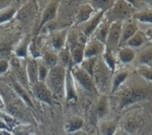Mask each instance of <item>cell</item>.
Instances as JSON below:
<instances>
[{
  "instance_id": "d590c367",
  "label": "cell",
  "mask_w": 152,
  "mask_h": 135,
  "mask_svg": "<svg viewBox=\"0 0 152 135\" xmlns=\"http://www.w3.org/2000/svg\"><path fill=\"white\" fill-rule=\"evenodd\" d=\"M11 132L13 133V135H31L30 128L25 125H20V124L15 126Z\"/></svg>"
},
{
  "instance_id": "ba28073f",
  "label": "cell",
  "mask_w": 152,
  "mask_h": 135,
  "mask_svg": "<svg viewBox=\"0 0 152 135\" xmlns=\"http://www.w3.org/2000/svg\"><path fill=\"white\" fill-rule=\"evenodd\" d=\"M105 14H106V12H104V11L96 12L87 22L79 25L80 31L84 35V37L86 39L91 38L93 35L94 31H96V29L98 28L99 23L102 22V20L105 16Z\"/></svg>"
},
{
  "instance_id": "f35d334b",
  "label": "cell",
  "mask_w": 152,
  "mask_h": 135,
  "mask_svg": "<svg viewBox=\"0 0 152 135\" xmlns=\"http://www.w3.org/2000/svg\"><path fill=\"white\" fill-rule=\"evenodd\" d=\"M114 135H128V132L126 131H124V129H119L118 128Z\"/></svg>"
},
{
  "instance_id": "30bf717a",
  "label": "cell",
  "mask_w": 152,
  "mask_h": 135,
  "mask_svg": "<svg viewBox=\"0 0 152 135\" xmlns=\"http://www.w3.org/2000/svg\"><path fill=\"white\" fill-rule=\"evenodd\" d=\"M69 29L70 28H63L51 32L49 36V43L53 48V51L59 52L66 46V39Z\"/></svg>"
},
{
  "instance_id": "f546056e",
  "label": "cell",
  "mask_w": 152,
  "mask_h": 135,
  "mask_svg": "<svg viewBox=\"0 0 152 135\" xmlns=\"http://www.w3.org/2000/svg\"><path fill=\"white\" fill-rule=\"evenodd\" d=\"M132 19L144 23H152V9H146L135 13L132 15Z\"/></svg>"
},
{
  "instance_id": "e575fe53",
  "label": "cell",
  "mask_w": 152,
  "mask_h": 135,
  "mask_svg": "<svg viewBox=\"0 0 152 135\" xmlns=\"http://www.w3.org/2000/svg\"><path fill=\"white\" fill-rule=\"evenodd\" d=\"M49 68L46 66L42 62H39V67H38V76H39V82H44L48 74Z\"/></svg>"
},
{
  "instance_id": "7402d4cb",
  "label": "cell",
  "mask_w": 152,
  "mask_h": 135,
  "mask_svg": "<svg viewBox=\"0 0 152 135\" xmlns=\"http://www.w3.org/2000/svg\"><path fill=\"white\" fill-rule=\"evenodd\" d=\"M41 57H42V61L41 62L46 66H48L49 69L58 64V55H57V53H56L53 50L46 49L43 52V54H41Z\"/></svg>"
},
{
  "instance_id": "ac0fdd59",
  "label": "cell",
  "mask_w": 152,
  "mask_h": 135,
  "mask_svg": "<svg viewBox=\"0 0 152 135\" xmlns=\"http://www.w3.org/2000/svg\"><path fill=\"white\" fill-rule=\"evenodd\" d=\"M119 123L116 120H106L99 123V131L100 135H114L118 129Z\"/></svg>"
},
{
  "instance_id": "5bb4252c",
  "label": "cell",
  "mask_w": 152,
  "mask_h": 135,
  "mask_svg": "<svg viewBox=\"0 0 152 135\" xmlns=\"http://www.w3.org/2000/svg\"><path fill=\"white\" fill-rule=\"evenodd\" d=\"M64 97L66 101H75L78 99V94L76 90L75 82L72 78L70 69H67L66 78H65V86H64Z\"/></svg>"
},
{
  "instance_id": "5b68a950",
  "label": "cell",
  "mask_w": 152,
  "mask_h": 135,
  "mask_svg": "<svg viewBox=\"0 0 152 135\" xmlns=\"http://www.w3.org/2000/svg\"><path fill=\"white\" fill-rule=\"evenodd\" d=\"M69 69L71 71V74L72 75L75 83L79 84L85 91L89 93L94 94L98 92L92 77L89 74H87L84 70H83L80 67V65H72Z\"/></svg>"
},
{
  "instance_id": "836d02e7",
  "label": "cell",
  "mask_w": 152,
  "mask_h": 135,
  "mask_svg": "<svg viewBox=\"0 0 152 135\" xmlns=\"http://www.w3.org/2000/svg\"><path fill=\"white\" fill-rule=\"evenodd\" d=\"M32 8H33V6H29L28 7H25L24 9L23 8L22 10L17 12L18 15L15 16L21 21H27V19H30L31 15L34 12V10Z\"/></svg>"
},
{
  "instance_id": "2e32d148",
  "label": "cell",
  "mask_w": 152,
  "mask_h": 135,
  "mask_svg": "<svg viewBox=\"0 0 152 135\" xmlns=\"http://www.w3.org/2000/svg\"><path fill=\"white\" fill-rule=\"evenodd\" d=\"M115 74L112 77L111 81V93H115L127 80L130 75V72L128 70H121L114 73Z\"/></svg>"
},
{
  "instance_id": "83f0119b",
  "label": "cell",
  "mask_w": 152,
  "mask_h": 135,
  "mask_svg": "<svg viewBox=\"0 0 152 135\" xmlns=\"http://www.w3.org/2000/svg\"><path fill=\"white\" fill-rule=\"evenodd\" d=\"M17 10L15 7H6L0 9V24H3L12 20L16 15Z\"/></svg>"
},
{
  "instance_id": "8992f818",
  "label": "cell",
  "mask_w": 152,
  "mask_h": 135,
  "mask_svg": "<svg viewBox=\"0 0 152 135\" xmlns=\"http://www.w3.org/2000/svg\"><path fill=\"white\" fill-rule=\"evenodd\" d=\"M60 2L56 1V0H53V1H49L43 10L41 16H40V22L39 24V27L37 29V34L42 31V29L48 25L49 23L54 21L57 15L58 8H59Z\"/></svg>"
},
{
  "instance_id": "7c38bea8",
  "label": "cell",
  "mask_w": 152,
  "mask_h": 135,
  "mask_svg": "<svg viewBox=\"0 0 152 135\" xmlns=\"http://www.w3.org/2000/svg\"><path fill=\"white\" fill-rule=\"evenodd\" d=\"M138 26L135 20H129L126 23H123L122 31H121V39L119 42V47H123L125 43L138 31Z\"/></svg>"
},
{
  "instance_id": "8d00e7d4",
  "label": "cell",
  "mask_w": 152,
  "mask_h": 135,
  "mask_svg": "<svg viewBox=\"0 0 152 135\" xmlns=\"http://www.w3.org/2000/svg\"><path fill=\"white\" fill-rule=\"evenodd\" d=\"M10 67V63L6 59H0V76L5 74Z\"/></svg>"
},
{
  "instance_id": "3957f363",
  "label": "cell",
  "mask_w": 152,
  "mask_h": 135,
  "mask_svg": "<svg viewBox=\"0 0 152 135\" xmlns=\"http://www.w3.org/2000/svg\"><path fill=\"white\" fill-rule=\"evenodd\" d=\"M111 74L112 72L105 64L102 58L99 57L94 68L92 79L98 92L102 93V95H106L107 91L111 90Z\"/></svg>"
},
{
  "instance_id": "d6a6232c",
  "label": "cell",
  "mask_w": 152,
  "mask_h": 135,
  "mask_svg": "<svg viewBox=\"0 0 152 135\" xmlns=\"http://www.w3.org/2000/svg\"><path fill=\"white\" fill-rule=\"evenodd\" d=\"M137 73L148 82H152V68L148 65H140L137 68Z\"/></svg>"
},
{
  "instance_id": "4fadbf2b",
  "label": "cell",
  "mask_w": 152,
  "mask_h": 135,
  "mask_svg": "<svg viewBox=\"0 0 152 135\" xmlns=\"http://www.w3.org/2000/svg\"><path fill=\"white\" fill-rule=\"evenodd\" d=\"M38 67H39V61L35 58H30L26 62L25 65V72L27 76V81L31 86L39 82V76H38Z\"/></svg>"
},
{
  "instance_id": "f1b7e54d",
  "label": "cell",
  "mask_w": 152,
  "mask_h": 135,
  "mask_svg": "<svg viewBox=\"0 0 152 135\" xmlns=\"http://www.w3.org/2000/svg\"><path fill=\"white\" fill-rule=\"evenodd\" d=\"M99 57H91V58H84L83 60V62L79 64L80 67L84 70L87 74H89L91 77L93 75V72H94V68L97 63Z\"/></svg>"
},
{
  "instance_id": "4dcf8cb0",
  "label": "cell",
  "mask_w": 152,
  "mask_h": 135,
  "mask_svg": "<svg viewBox=\"0 0 152 135\" xmlns=\"http://www.w3.org/2000/svg\"><path fill=\"white\" fill-rule=\"evenodd\" d=\"M30 38L26 36L23 40L19 44L18 47L16 48L15 55L17 58H24L28 55L29 53V47H30Z\"/></svg>"
},
{
  "instance_id": "8fae6325",
  "label": "cell",
  "mask_w": 152,
  "mask_h": 135,
  "mask_svg": "<svg viewBox=\"0 0 152 135\" xmlns=\"http://www.w3.org/2000/svg\"><path fill=\"white\" fill-rule=\"evenodd\" d=\"M105 49H106L105 44L99 41L98 39L94 38L89 40L87 39L84 47V58L99 57L102 55Z\"/></svg>"
},
{
  "instance_id": "d6986e66",
  "label": "cell",
  "mask_w": 152,
  "mask_h": 135,
  "mask_svg": "<svg viewBox=\"0 0 152 135\" xmlns=\"http://www.w3.org/2000/svg\"><path fill=\"white\" fill-rule=\"evenodd\" d=\"M97 116L99 119H104L109 113V100L107 95H101L97 104Z\"/></svg>"
},
{
  "instance_id": "9c48e42d",
  "label": "cell",
  "mask_w": 152,
  "mask_h": 135,
  "mask_svg": "<svg viewBox=\"0 0 152 135\" xmlns=\"http://www.w3.org/2000/svg\"><path fill=\"white\" fill-rule=\"evenodd\" d=\"M31 88L32 94L38 100H39L48 106H51L53 104V96L54 95L50 91V90L48 88V86L45 84V82H39L36 84L31 86Z\"/></svg>"
},
{
  "instance_id": "b9f144b4",
  "label": "cell",
  "mask_w": 152,
  "mask_h": 135,
  "mask_svg": "<svg viewBox=\"0 0 152 135\" xmlns=\"http://www.w3.org/2000/svg\"><path fill=\"white\" fill-rule=\"evenodd\" d=\"M149 67H151V68H152V63H151L149 64Z\"/></svg>"
},
{
  "instance_id": "277c9868",
  "label": "cell",
  "mask_w": 152,
  "mask_h": 135,
  "mask_svg": "<svg viewBox=\"0 0 152 135\" xmlns=\"http://www.w3.org/2000/svg\"><path fill=\"white\" fill-rule=\"evenodd\" d=\"M135 14V10L131 7L128 1H115L114 6L106 12L105 19L112 23L114 22H122L125 20H129L131 16Z\"/></svg>"
},
{
  "instance_id": "60d3db41",
  "label": "cell",
  "mask_w": 152,
  "mask_h": 135,
  "mask_svg": "<svg viewBox=\"0 0 152 135\" xmlns=\"http://www.w3.org/2000/svg\"><path fill=\"white\" fill-rule=\"evenodd\" d=\"M5 107V103H4V100L2 99V96L0 95V111H2V109Z\"/></svg>"
},
{
  "instance_id": "d4e9b609",
  "label": "cell",
  "mask_w": 152,
  "mask_h": 135,
  "mask_svg": "<svg viewBox=\"0 0 152 135\" xmlns=\"http://www.w3.org/2000/svg\"><path fill=\"white\" fill-rule=\"evenodd\" d=\"M101 58H102L103 62L105 63V64L108 67V69L112 72V74H114L115 72L116 63H117L116 58L114 55V51L106 48L104 53L101 55Z\"/></svg>"
},
{
  "instance_id": "7a4b0ae2",
  "label": "cell",
  "mask_w": 152,
  "mask_h": 135,
  "mask_svg": "<svg viewBox=\"0 0 152 135\" xmlns=\"http://www.w3.org/2000/svg\"><path fill=\"white\" fill-rule=\"evenodd\" d=\"M66 72L67 69L61 64H57L49 69L44 82L53 93V95L59 97L64 96Z\"/></svg>"
},
{
  "instance_id": "e0dca14e",
  "label": "cell",
  "mask_w": 152,
  "mask_h": 135,
  "mask_svg": "<svg viewBox=\"0 0 152 135\" xmlns=\"http://www.w3.org/2000/svg\"><path fill=\"white\" fill-rule=\"evenodd\" d=\"M109 26H110V23L104 17L102 22L99 23V25L94 31V33L92 35L93 38L98 39L99 41L102 42L103 44H106V40H107L108 31H109Z\"/></svg>"
},
{
  "instance_id": "603a6c76",
  "label": "cell",
  "mask_w": 152,
  "mask_h": 135,
  "mask_svg": "<svg viewBox=\"0 0 152 135\" xmlns=\"http://www.w3.org/2000/svg\"><path fill=\"white\" fill-rule=\"evenodd\" d=\"M83 123H84L83 119L82 117L73 116L66 122L64 128L67 132L72 133V132H75V131L81 130L83 127Z\"/></svg>"
},
{
  "instance_id": "484cf974",
  "label": "cell",
  "mask_w": 152,
  "mask_h": 135,
  "mask_svg": "<svg viewBox=\"0 0 152 135\" xmlns=\"http://www.w3.org/2000/svg\"><path fill=\"white\" fill-rule=\"evenodd\" d=\"M13 86H14V89L16 92V94L23 99V101L29 107H33V103L28 94V92L26 91L25 88L22 86V84L18 82V81H13Z\"/></svg>"
},
{
  "instance_id": "6da1fadb",
  "label": "cell",
  "mask_w": 152,
  "mask_h": 135,
  "mask_svg": "<svg viewBox=\"0 0 152 135\" xmlns=\"http://www.w3.org/2000/svg\"><path fill=\"white\" fill-rule=\"evenodd\" d=\"M152 99V87L134 85L124 89L119 97V109H124L137 102Z\"/></svg>"
},
{
  "instance_id": "ab89813d",
  "label": "cell",
  "mask_w": 152,
  "mask_h": 135,
  "mask_svg": "<svg viewBox=\"0 0 152 135\" xmlns=\"http://www.w3.org/2000/svg\"><path fill=\"white\" fill-rule=\"evenodd\" d=\"M145 34H146L147 38H148V39H150L152 40V29L148 30V31H147V32H146Z\"/></svg>"
},
{
  "instance_id": "9a60e30c",
  "label": "cell",
  "mask_w": 152,
  "mask_h": 135,
  "mask_svg": "<svg viewBox=\"0 0 152 135\" xmlns=\"http://www.w3.org/2000/svg\"><path fill=\"white\" fill-rule=\"evenodd\" d=\"M96 13V11L93 9V7L90 5L89 2H87L86 4L83 5L77 15L75 16V24L76 25H81L83 23H84L85 22H87L94 14Z\"/></svg>"
},
{
  "instance_id": "1f68e13d",
  "label": "cell",
  "mask_w": 152,
  "mask_h": 135,
  "mask_svg": "<svg viewBox=\"0 0 152 135\" xmlns=\"http://www.w3.org/2000/svg\"><path fill=\"white\" fill-rule=\"evenodd\" d=\"M138 60L141 63V65L149 66V64L152 63V46L141 51L139 55Z\"/></svg>"
},
{
  "instance_id": "4316f807",
  "label": "cell",
  "mask_w": 152,
  "mask_h": 135,
  "mask_svg": "<svg viewBox=\"0 0 152 135\" xmlns=\"http://www.w3.org/2000/svg\"><path fill=\"white\" fill-rule=\"evenodd\" d=\"M115 2V1H113V0H92V1H89L90 5L96 12L108 11L114 6Z\"/></svg>"
},
{
  "instance_id": "74e56055",
  "label": "cell",
  "mask_w": 152,
  "mask_h": 135,
  "mask_svg": "<svg viewBox=\"0 0 152 135\" xmlns=\"http://www.w3.org/2000/svg\"><path fill=\"white\" fill-rule=\"evenodd\" d=\"M0 130L7 131H11V129L7 125V123L4 122V120L2 119V117H1V116H0Z\"/></svg>"
},
{
  "instance_id": "cb8c5ba5",
  "label": "cell",
  "mask_w": 152,
  "mask_h": 135,
  "mask_svg": "<svg viewBox=\"0 0 152 135\" xmlns=\"http://www.w3.org/2000/svg\"><path fill=\"white\" fill-rule=\"evenodd\" d=\"M57 55H58V64H61L66 69H69L72 66L71 52L66 46L58 52Z\"/></svg>"
},
{
  "instance_id": "44dd1931",
  "label": "cell",
  "mask_w": 152,
  "mask_h": 135,
  "mask_svg": "<svg viewBox=\"0 0 152 135\" xmlns=\"http://www.w3.org/2000/svg\"><path fill=\"white\" fill-rule=\"evenodd\" d=\"M135 56H136L135 50L129 47H126V46L121 47L118 51V59L123 63H132L134 60Z\"/></svg>"
},
{
  "instance_id": "ffe728a7",
  "label": "cell",
  "mask_w": 152,
  "mask_h": 135,
  "mask_svg": "<svg viewBox=\"0 0 152 135\" xmlns=\"http://www.w3.org/2000/svg\"><path fill=\"white\" fill-rule=\"evenodd\" d=\"M147 36L146 34L141 31H138L126 43L124 46L126 47H129L131 48H138L140 47H141L147 40ZM124 47V46H123Z\"/></svg>"
},
{
  "instance_id": "52a82bcc",
  "label": "cell",
  "mask_w": 152,
  "mask_h": 135,
  "mask_svg": "<svg viewBox=\"0 0 152 135\" xmlns=\"http://www.w3.org/2000/svg\"><path fill=\"white\" fill-rule=\"evenodd\" d=\"M123 23H124L122 22H114L110 23L107 38L105 44L107 49L114 51L116 47H119Z\"/></svg>"
}]
</instances>
